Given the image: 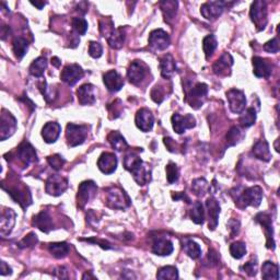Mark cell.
<instances>
[{"label": "cell", "mask_w": 280, "mask_h": 280, "mask_svg": "<svg viewBox=\"0 0 280 280\" xmlns=\"http://www.w3.org/2000/svg\"><path fill=\"white\" fill-rule=\"evenodd\" d=\"M124 165L125 169L132 173L134 180L137 182L138 185H145L150 182V171L136 153H127L124 159Z\"/></svg>", "instance_id": "6da1fadb"}, {"label": "cell", "mask_w": 280, "mask_h": 280, "mask_svg": "<svg viewBox=\"0 0 280 280\" xmlns=\"http://www.w3.org/2000/svg\"><path fill=\"white\" fill-rule=\"evenodd\" d=\"M234 199L235 203L241 204L243 207H259L263 199V189L260 186L245 188Z\"/></svg>", "instance_id": "7a4b0ae2"}, {"label": "cell", "mask_w": 280, "mask_h": 280, "mask_svg": "<svg viewBox=\"0 0 280 280\" xmlns=\"http://www.w3.org/2000/svg\"><path fill=\"white\" fill-rule=\"evenodd\" d=\"M251 19L255 24L257 31L264 30L267 25V5L265 1L257 0L251 5Z\"/></svg>", "instance_id": "3957f363"}, {"label": "cell", "mask_w": 280, "mask_h": 280, "mask_svg": "<svg viewBox=\"0 0 280 280\" xmlns=\"http://www.w3.org/2000/svg\"><path fill=\"white\" fill-rule=\"evenodd\" d=\"M88 136V126L86 125H76L70 124L67 125L66 130V138L67 142L70 147H77V145L82 144Z\"/></svg>", "instance_id": "277c9868"}, {"label": "cell", "mask_w": 280, "mask_h": 280, "mask_svg": "<svg viewBox=\"0 0 280 280\" xmlns=\"http://www.w3.org/2000/svg\"><path fill=\"white\" fill-rule=\"evenodd\" d=\"M108 205L114 209H125L131 205V199L120 187H111L108 189Z\"/></svg>", "instance_id": "5b68a950"}, {"label": "cell", "mask_w": 280, "mask_h": 280, "mask_svg": "<svg viewBox=\"0 0 280 280\" xmlns=\"http://www.w3.org/2000/svg\"><path fill=\"white\" fill-rule=\"evenodd\" d=\"M207 94H208V86L206 83L198 82L187 93L186 101L193 109L197 110L204 104Z\"/></svg>", "instance_id": "8992f818"}, {"label": "cell", "mask_w": 280, "mask_h": 280, "mask_svg": "<svg viewBox=\"0 0 280 280\" xmlns=\"http://www.w3.org/2000/svg\"><path fill=\"white\" fill-rule=\"evenodd\" d=\"M170 36L163 30L158 29L150 33L149 35V46L153 52H161L165 50L170 46Z\"/></svg>", "instance_id": "52a82bcc"}, {"label": "cell", "mask_w": 280, "mask_h": 280, "mask_svg": "<svg viewBox=\"0 0 280 280\" xmlns=\"http://www.w3.org/2000/svg\"><path fill=\"white\" fill-rule=\"evenodd\" d=\"M16 130V121L10 112L4 109L1 112V119H0V139L1 141L11 137Z\"/></svg>", "instance_id": "ba28073f"}, {"label": "cell", "mask_w": 280, "mask_h": 280, "mask_svg": "<svg viewBox=\"0 0 280 280\" xmlns=\"http://www.w3.org/2000/svg\"><path fill=\"white\" fill-rule=\"evenodd\" d=\"M98 186L95 185L93 181H86L80 184L79 188H78V195H77V201L78 206L80 208H83L89 201H90L95 194H97Z\"/></svg>", "instance_id": "9c48e42d"}, {"label": "cell", "mask_w": 280, "mask_h": 280, "mask_svg": "<svg viewBox=\"0 0 280 280\" xmlns=\"http://www.w3.org/2000/svg\"><path fill=\"white\" fill-rule=\"evenodd\" d=\"M83 76H85V71H83V69L79 65L70 64L67 65L63 69V71H61L60 79L63 80L66 85L72 87L75 86L78 81L81 80Z\"/></svg>", "instance_id": "30bf717a"}, {"label": "cell", "mask_w": 280, "mask_h": 280, "mask_svg": "<svg viewBox=\"0 0 280 280\" xmlns=\"http://www.w3.org/2000/svg\"><path fill=\"white\" fill-rule=\"evenodd\" d=\"M227 100L231 112H233L234 114H241L244 112L246 99L243 91L238 90V89H231L227 92Z\"/></svg>", "instance_id": "8fae6325"}, {"label": "cell", "mask_w": 280, "mask_h": 280, "mask_svg": "<svg viewBox=\"0 0 280 280\" xmlns=\"http://www.w3.org/2000/svg\"><path fill=\"white\" fill-rule=\"evenodd\" d=\"M148 67L143 64L141 60H135L128 67L127 70V77L133 85H139L141 82L144 77L147 76Z\"/></svg>", "instance_id": "7c38bea8"}, {"label": "cell", "mask_w": 280, "mask_h": 280, "mask_svg": "<svg viewBox=\"0 0 280 280\" xmlns=\"http://www.w3.org/2000/svg\"><path fill=\"white\" fill-rule=\"evenodd\" d=\"M68 188V181L67 178L58 174L50 175L46 181V193L52 196H59L65 193Z\"/></svg>", "instance_id": "4fadbf2b"}, {"label": "cell", "mask_w": 280, "mask_h": 280, "mask_svg": "<svg viewBox=\"0 0 280 280\" xmlns=\"http://www.w3.org/2000/svg\"><path fill=\"white\" fill-rule=\"evenodd\" d=\"M171 122L173 130L175 131L176 134L185 133L187 130H192L196 125V120L192 114H186L182 116L178 113H175L173 114Z\"/></svg>", "instance_id": "5bb4252c"}, {"label": "cell", "mask_w": 280, "mask_h": 280, "mask_svg": "<svg viewBox=\"0 0 280 280\" xmlns=\"http://www.w3.org/2000/svg\"><path fill=\"white\" fill-rule=\"evenodd\" d=\"M255 221L259 222L262 225V227L265 229V234H266V246L267 249L275 250V241H274V230H273V220L270 214L266 212H261V214L255 217Z\"/></svg>", "instance_id": "9a60e30c"}, {"label": "cell", "mask_w": 280, "mask_h": 280, "mask_svg": "<svg viewBox=\"0 0 280 280\" xmlns=\"http://www.w3.org/2000/svg\"><path fill=\"white\" fill-rule=\"evenodd\" d=\"M225 9V2L222 1H209L201 4L200 13L205 19L209 21H215L222 14Z\"/></svg>", "instance_id": "2e32d148"}, {"label": "cell", "mask_w": 280, "mask_h": 280, "mask_svg": "<svg viewBox=\"0 0 280 280\" xmlns=\"http://www.w3.org/2000/svg\"><path fill=\"white\" fill-rule=\"evenodd\" d=\"M16 155H18L19 160L23 163L25 166L30 165L32 163H35L37 161V154L35 149L33 148V145L29 142H22L18 149H16Z\"/></svg>", "instance_id": "e0dca14e"}, {"label": "cell", "mask_w": 280, "mask_h": 280, "mask_svg": "<svg viewBox=\"0 0 280 280\" xmlns=\"http://www.w3.org/2000/svg\"><path fill=\"white\" fill-rule=\"evenodd\" d=\"M136 126L143 133H148L152 130L154 124V117L148 109H140L136 114Z\"/></svg>", "instance_id": "ac0fdd59"}, {"label": "cell", "mask_w": 280, "mask_h": 280, "mask_svg": "<svg viewBox=\"0 0 280 280\" xmlns=\"http://www.w3.org/2000/svg\"><path fill=\"white\" fill-rule=\"evenodd\" d=\"M98 166L100 171L104 174H112L117 167V158L114 153L103 152L98 160Z\"/></svg>", "instance_id": "d6986e66"}, {"label": "cell", "mask_w": 280, "mask_h": 280, "mask_svg": "<svg viewBox=\"0 0 280 280\" xmlns=\"http://www.w3.org/2000/svg\"><path fill=\"white\" fill-rule=\"evenodd\" d=\"M105 87L111 92H117L124 86V79L116 70H110L103 75Z\"/></svg>", "instance_id": "ffe728a7"}, {"label": "cell", "mask_w": 280, "mask_h": 280, "mask_svg": "<svg viewBox=\"0 0 280 280\" xmlns=\"http://www.w3.org/2000/svg\"><path fill=\"white\" fill-rule=\"evenodd\" d=\"M206 207H207V211H208V218H209L208 227L210 230H215L218 226V220H219L220 205L214 197H210L206 201Z\"/></svg>", "instance_id": "44dd1931"}, {"label": "cell", "mask_w": 280, "mask_h": 280, "mask_svg": "<svg viewBox=\"0 0 280 280\" xmlns=\"http://www.w3.org/2000/svg\"><path fill=\"white\" fill-rule=\"evenodd\" d=\"M15 223V214L12 209H4L2 211L1 219H0V234L7 237L12 231Z\"/></svg>", "instance_id": "7402d4cb"}, {"label": "cell", "mask_w": 280, "mask_h": 280, "mask_svg": "<svg viewBox=\"0 0 280 280\" xmlns=\"http://www.w3.org/2000/svg\"><path fill=\"white\" fill-rule=\"evenodd\" d=\"M253 72L257 78H270L273 71V66L270 61L262 57H253Z\"/></svg>", "instance_id": "603a6c76"}, {"label": "cell", "mask_w": 280, "mask_h": 280, "mask_svg": "<svg viewBox=\"0 0 280 280\" xmlns=\"http://www.w3.org/2000/svg\"><path fill=\"white\" fill-rule=\"evenodd\" d=\"M78 101L81 105H92L95 102V88L90 83L81 86L77 90Z\"/></svg>", "instance_id": "cb8c5ba5"}, {"label": "cell", "mask_w": 280, "mask_h": 280, "mask_svg": "<svg viewBox=\"0 0 280 280\" xmlns=\"http://www.w3.org/2000/svg\"><path fill=\"white\" fill-rule=\"evenodd\" d=\"M233 65V58L230 54L225 53L214 64V72L218 76H228L230 74V69Z\"/></svg>", "instance_id": "d4e9b609"}, {"label": "cell", "mask_w": 280, "mask_h": 280, "mask_svg": "<svg viewBox=\"0 0 280 280\" xmlns=\"http://www.w3.org/2000/svg\"><path fill=\"white\" fill-rule=\"evenodd\" d=\"M61 132V127L58 123L49 122L44 125L42 130V137L47 143H53L58 139Z\"/></svg>", "instance_id": "484cf974"}, {"label": "cell", "mask_w": 280, "mask_h": 280, "mask_svg": "<svg viewBox=\"0 0 280 280\" xmlns=\"http://www.w3.org/2000/svg\"><path fill=\"white\" fill-rule=\"evenodd\" d=\"M8 193L11 195V197H12L16 203H19L23 208H26V207L31 205L32 203L31 194L27 187H23V188L14 187L12 189H9Z\"/></svg>", "instance_id": "4316f807"}, {"label": "cell", "mask_w": 280, "mask_h": 280, "mask_svg": "<svg viewBox=\"0 0 280 280\" xmlns=\"http://www.w3.org/2000/svg\"><path fill=\"white\" fill-rule=\"evenodd\" d=\"M160 69L162 77L165 78V79H170V78L175 74L176 64L174 58H173L170 54L164 55L163 57L160 59Z\"/></svg>", "instance_id": "83f0119b"}, {"label": "cell", "mask_w": 280, "mask_h": 280, "mask_svg": "<svg viewBox=\"0 0 280 280\" xmlns=\"http://www.w3.org/2000/svg\"><path fill=\"white\" fill-rule=\"evenodd\" d=\"M33 225L40 229L42 232L48 233L53 229V220L47 211H42L33 218Z\"/></svg>", "instance_id": "f1b7e54d"}, {"label": "cell", "mask_w": 280, "mask_h": 280, "mask_svg": "<svg viewBox=\"0 0 280 280\" xmlns=\"http://www.w3.org/2000/svg\"><path fill=\"white\" fill-rule=\"evenodd\" d=\"M160 7L162 12H163L164 21L166 23H172L174 21L176 13H177V7L178 2L177 1H172V0H164V1L160 2Z\"/></svg>", "instance_id": "f546056e"}, {"label": "cell", "mask_w": 280, "mask_h": 280, "mask_svg": "<svg viewBox=\"0 0 280 280\" xmlns=\"http://www.w3.org/2000/svg\"><path fill=\"white\" fill-rule=\"evenodd\" d=\"M253 154L257 159H260L262 161H265V162L271 161L272 153L270 150V144H268L266 140L263 139L255 142L253 147Z\"/></svg>", "instance_id": "4dcf8cb0"}, {"label": "cell", "mask_w": 280, "mask_h": 280, "mask_svg": "<svg viewBox=\"0 0 280 280\" xmlns=\"http://www.w3.org/2000/svg\"><path fill=\"white\" fill-rule=\"evenodd\" d=\"M173 250H174V248H173L172 242L170 240H166V239L155 240L152 245V252L155 255H159V256L170 255Z\"/></svg>", "instance_id": "1f68e13d"}, {"label": "cell", "mask_w": 280, "mask_h": 280, "mask_svg": "<svg viewBox=\"0 0 280 280\" xmlns=\"http://www.w3.org/2000/svg\"><path fill=\"white\" fill-rule=\"evenodd\" d=\"M69 245L66 242H58V243H50L48 246L49 253L52 254L56 259H64L69 253Z\"/></svg>", "instance_id": "d6a6232c"}, {"label": "cell", "mask_w": 280, "mask_h": 280, "mask_svg": "<svg viewBox=\"0 0 280 280\" xmlns=\"http://www.w3.org/2000/svg\"><path fill=\"white\" fill-rule=\"evenodd\" d=\"M124 42H125V31L123 27L115 29L114 32L112 33L110 37L108 38L109 45L114 49L121 48L123 46V44H124Z\"/></svg>", "instance_id": "836d02e7"}, {"label": "cell", "mask_w": 280, "mask_h": 280, "mask_svg": "<svg viewBox=\"0 0 280 280\" xmlns=\"http://www.w3.org/2000/svg\"><path fill=\"white\" fill-rule=\"evenodd\" d=\"M108 140L116 151H124L128 148V143L126 142L125 138L119 132H112L108 137Z\"/></svg>", "instance_id": "e575fe53"}, {"label": "cell", "mask_w": 280, "mask_h": 280, "mask_svg": "<svg viewBox=\"0 0 280 280\" xmlns=\"http://www.w3.org/2000/svg\"><path fill=\"white\" fill-rule=\"evenodd\" d=\"M262 277L270 280H278L279 279V268L278 265L274 264L272 262H265L262 267Z\"/></svg>", "instance_id": "d590c367"}, {"label": "cell", "mask_w": 280, "mask_h": 280, "mask_svg": "<svg viewBox=\"0 0 280 280\" xmlns=\"http://www.w3.org/2000/svg\"><path fill=\"white\" fill-rule=\"evenodd\" d=\"M189 216L190 219L196 225H203L205 221V210L201 201H196L193 208L189 211Z\"/></svg>", "instance_id": "8d00e7d4"}, {"label": "cell", "mask_w": 280, "mask_h": 280, "mask_svg": "<svg viewBox=\"0 0 280 280\" xmlns=\"http://www.w3.org/2000/svg\"><path fill=\"white\" fill-rule=\"evenodd\" d=\"M47 68V60L45 57L36 58L30 66V74L36 78H41Z\"/></svg>", "instance_id": "74e56055"}, {"label": "cell", "mask_w": 280, "mask_h": 280, "mask_svg": "<svg viewBox=\"0 0 280 280\" xmlns=\"http://www.w3.org/2000/svg\"><path fill=\"white\" fill-rule=\"evenodd\" d=\"M29 49V43L23 37H16L13 41V53L18 59H22Z\"/></svg>", "instance_id": "f35d334b"}, {"label": "cell", "mask_w": 280, "mask_h": 280, "mask_svg": "<svg viewBox=\"0 0 280 280\" xmlns=\"http://www.w3.org/2000/svg\"><path fill=\"white\" fill-rule=\"evenodd\" d=\"M243 137H244V134L239 127H237V126L232 127L227 134V137H226L227 145L228 147H233V145L238 144L241 140H242Z\"/></svg>", "instance_id": "ab89813d"}, {"label": "cell", "mask_w": 280, "mask_h": 280, "mask_svg": "<svg viewBox=\"0 0 280 280\" xmlns=\"http://www.w3.org/2000/svg\"><path fill=\"white\" fill-rule=\"evenodd\" d=\"M218 46V42H217V38L215 35H207L204 41H203V48H204V53L206 55V58L208 59L209 57H211L212 54L216 50Z\"/></svg>", "instance_id": "60d3db41"}, {"label": "cell", "mask_w": 280, "mask_h": 280, "mask_svg": "<svg viewBox=\"0 0 280 280\" xmlns=\"http://www.w3.org/2000/svg\"><path fill=\"white\" fill-rule=\"evenodd\" d=\"M242 115L240 117V124L243 128L251 127L252 125H254V123L256 121V111L253 108L246 109L245 112H242Z\"/></svg>", "instance_id": "b9f144b4"}, {"label": "cell", "mask_w": 280, "mask_h": 280, "mask_svg": "<svg viewBox=\"0 0 280 280\" xmlns=\"http://www.w3.org/2000/svg\"><path fill=\"white\" fill-rule=\"evenodd\" d=\"M184 251H185V253L193 260H197L201 256L200 246L192 240L186 241L185 244H184Z\"/></svg>", "instance_id": "7bdbcfd3"}, {"label": "cell", "mask_w": 280, "mask_h": 280, "mask_svg": "<svg viewBox=\"0 0 280 280\" xmlns=\"http://www.w3.org/2000/svg\"><path fill=\"white\" fill-rule=\"evenodd\" d=\"M156 278L158 279H171L175 280L178 278V273L176 267L174 266H165L162 267L161 270L156 274Z\"/></svg>", "instance_id": "ee69618b"}, {"label": "cell", "mask_w": 280, "mask_h": 280, "mask_svg": "<svg viewBox=\"0 0 280 280\" xmlns=\"http://www.w3.org/2000/svg\"><path fill=\"white\" fill-rule=\"evenodd\" d=\"M192 189H193V192L195 193V195L201 196V197H203V196L207 192H208L209 185H208V183H207L205 178H196V180L193 181Z\"/></svg>", "instance_id": "f6af8a7d"}, {"label": "cell", "mask_w": 280, "mask_h": 280, "mask_svg": "<svg viewBox=\"0 0 280 280\" xmlns=\"http://www.w3.org/2000/svg\"><path fill=\"white\" fill-rule=\"evenodd\" d=\"M165 171H166L167 182H169L170 184L177 182L178 177H180V170H178V167L175 163H172V162H170V163L166 165Z\"/></svg>", "instance_id": "bcb514c9"}, {"label": "cell", "mask_w": 280, "mask_h": 280, "mask_svg": "<svg viewBox=\"0 0 280 280\" xmlns=\"http://www.w3.org/2000/svg\"><path fill=\"white\" fill-rule=\"evenodd\" d=\"M230 254L233 259L240 260L246 254V246L243 242H234L230 245Z\"/></svg>", "instance_id": "7dc6e473"}, {"label": "cell", "mask_w": 280, "mask_h": 280, "mask_svg": "<svg viewBox=\"0 0 280 280\" xmlns=\"http://www.w3.org/2000/svg\"><path fill=\"white\" fill-rule=\"evenodd\" d=\"M72 29L80 35H85L88 30V22L83 18H74L71 20Z\"/></svg>", "instance_id": "c3c4849f"}, {"label": "cell", "mask_w": 280, "mask_h": 280, "mask_svg": "<svg viewBox=\"0 0 280 280\" xmlns=\"http://www.w3.org/2000/svg\"><path fill=\"white\" fill-rule=\"evenodd\" d=\"M114 30H115L114 24L111 19H105V20L100 21V32H101V34H102V36L106 38V40H108L112 33L114 32Z\"/></svg>", "instance_id": "681fc988"}, {"label": "cell", "mask_w": 280, "mask_h": 280, "mask_svg": "<svg viewBox=\"0 0 280 280\" xmlns=\"http://www.w3.org/2000/svg\"><path fill=\"white\" fill-rule=\"evenodd\" d=\"M38 242V239L36 237V234L35 233H30V234H27L26 237L23 239V240H21L18 246L20 249H26V248H33V246L36 245Z\"/></svg>", "instance_id": "f907efd6"}, {"label": "cell", "mask_w": 280, "mask_h": 280, "mask_svg": "<svg viewBox=\"0 0 280 280\" xmlns=\"http://www.w3.org/2000/svg\"><path fill=\"white\" fill-rule=\"evenodd\" d=\"M47 162H48L49 165L52 166L55 171H59V170H61V167L64 166L66 161H65V159L61 155L54 154V155L48 156Z\"/></svg>", "instance_id": "816d5d0a"}, {"label": "cell", "mask_w": 280, "mask_h": 280, "mask_svg": "<svg viewBox=\"0 0 280 280\" xmlns=\"http://www.w3.org/2000/svg\"><path fill=\"white\" fill-rule=\"evenodd\" d=\"M166 97L165 88L162 86H155L152 91H151V99H152L155 103H161Z\"/></svg>", "instance_id": "f5cc1de1"}, {"label": "cell", "mask_w": 280, "mask_h": 280, "mask_svg": "<svg viewBox=\"0 0 280 280\" xmlns=\"http://www.w3.org/2000/svg\"><path fill=\"white\" fill-rule=\"evenodd\" d=\"M103 48L102 45L98 42H91L90 45H89V54H90L91 57L93 58H99L102 56Z\"/></svg>", "instance_id": "db71d44e"}, {"label": "cell", "mask_w": 280, "mask_h": 280, "mask_svg": "<svg viewBox=\"0 0 280 280\" xmlns=\"http://www.w3.org/2000/svg\"><path fill=\"white\" fill-rule=\"evenodd\" d=\"M264 50H265V52H267V53H271V54L278 53L279 44H278L277 38H273V40L268 41L264 45Z\"/></svg>", "instance_id": "11a10c76"}, {"label": "cell", "mask_w": 280, "mask_h": 280, "mask_svg": "<svg viewBox=\"0 0 280 280\" xmlns=\"http://www.w3.org/2000/svg\"><path fill=\"white\" fill-rule=\"evenodd\" d=\"M243 270L250 277H253L257 273V264L255 262H249L243 266Z\"/></svg>", "instance_id": "9f6ffc18"}, {"label": "cell", "mask_w": 280, "mask_h": 280, "mask_svg": "<svg viewBox=\"0 0 280 280\" xmlns=\"http://www.w3.org/2000/svg\"><path fill=\"white\" fill-rule=\"evenodd\" d=\"M164 143L167 150L171 151V152H177V143L174 142V140L171 138H164Z\"/></svg>", "instance_id": "6f0895ef"}, {"label": "cell", "mask_w": 280, "mask_h": 280, "mask_svg": "<svg viewBox=\"0 0 280 280\" xmlns=\"http://www.w3.org/2000/svg\"><path fill=\"white\" fill-rule=\"evenodd\" d=\"M67 270L65 267H58L57 270L55 271V275L57 276L58 278H64V279H67L68 278V275H67Z\"/></svg>", "instance_id": "680465c9"}, {"label": "cell", "mask_w": 280, "mask_h": 280, "mask_svg": "<svg viewBox=\"0 0 280 280\" xmlns=\"http://www.w3.org/2000/svg\"><path fill=\"white\" fill-rule=\"evenodd\" d=\"M11 273H12V270L7 265V263L1 262V270H0V274H1L2 276H5V275H11Z\"/></svg>", "instance_id": "91938a15"}, {"label": "cell", "mask_w": 280, "mask_h": 280, "mask_svg": "<svg viewBox=\"0 0 280 280\" xmlns=\"http://www.w3.org/2000/svg\"><path fill=\"white\" fill-rule=\"evenodd\" d=\"M31 3H32L33 5H35V7H36L38 10L43 9L44 5L46 4V2H44V1H31Z\"/></svg>", "instance_id": "94428289"}, {"label": "cell", "mask_w": 280, "mask_h": 280, "mask_svg": "<svg viewBox=\"0 0 280 280\" xmlns=\"http://www.w3.org/2000/svg\"><path fill=\"white\" fill-rule=\"evenodd\" d=\"M52 64H53L55 67H59L60 64H61V61H60L59 58H57V57H53V58H52Z\"/></svg>", "instance_id": "6125c7cd"}]
</instances>
